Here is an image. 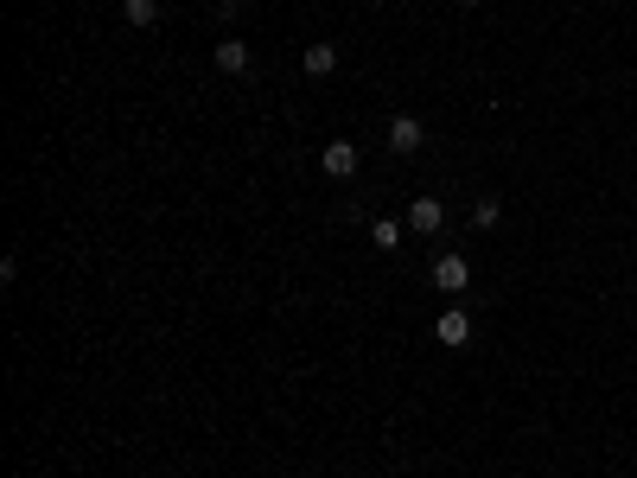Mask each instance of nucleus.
<instances>
[{
	"instance_id": "obj_1",
	"label": "nucleus",
	"mask_w": 637,
	"mask_h": 478,
	"mask_svg": "<svg viewBox=\"0 0 637 478\" xmlns=\"http://www.w3.org/2000/svg\"><path fill=\"white\" fill-rule=\"evenodd\" d=\"M434 287H440V294H466V287H472V262L453 255V249L434 255Z\"/></svg>"
},
{
	"instance_id": "obj_2",
	"label": "nucleus",
	"mask_w": 637,
	"mask_h": 478,
	"mask_svg": "<svg viewBox=\"0 0 637 478\" xmlns=\"http://www.w3.org/2000/svg\"><path fill=\"white\" fill-rule=\"evenodd\" d=\"M434 338L446 351H466L472 345V313H459V306H446V313L434 319Z\"/></svg>"
},
{
	"instance_id": "obj_3",
	"label": "nucleus",
	"mask_w": 637,
	"mask_h": 478,
	"mask_svg": "<svg viewBox=\"0 0 637 478\" xmlns=\"http://www.w3.org/2000/svg\"><path fill=\"white\" fill-rule=\"evenodd\" d=\"M319 166H325V173H332V179H351L357 166H364V153H357V141H325Z\"/></svg>"
},
{
	"instance_id": "obj_4",
	"label": "nucleus",
	"mask_w": 637,
	"mask_h": 478,
	"mask_svg": "<svg viewBox=\"0 0 637 478\" xmlns=\"http://www.w3.org/2000/svg\"><path fill=\"white\" fill-rule=\"evenodd\" d=\"M249 64H255L249 39H217V71L223 77H249Z\"/></svg>"
},
{
	"instance_id": "obj_5",
	"label": "nucleus",
	"mask_w": 637,
	"mask_h": 478,
	"mask_svg": "<svg viewBox=\"0 0 637 478\" xmlns=\"http://www.w3.org/2000/svg\"><path fill=\"white\" fill-rule=\"evenodd\" d=\"M408 230L440 236V230H446V204H440V198H415V204H408Z\"/></svg>"
},
{
	"instance_id": "obj_6",
	"label": "nucleus",
	"mask_w": 637,
	"mask_h": 478,
	"mask_svg": "<svg viewBox=\"0 0 637 478\" xmlns=\"http://www.w3.org/2000/svg\"><path fill=\"white\" fill-rule=\"evenodd\" d=\"M421 141H427V128L415 115H389V147L395 153H421Z\"/></svg>"
},
{
	"instance_id": "obj_7",
	"label": "nucleus",
	"mask_w": 637,
	"mask_h": 478,
	"mask_svg": "<svg viewBox=\"0 0 637 478\" xmlns=\"http://www.w3.org/2000/svg\"><path fill=\"white\" fill-rule=\"evenodd\" d=\"M332 71H338V45L332 39L306 45V77H332Z\"/></svg>"
},
{
	"instance_id": "obj_8",
	"label": "nucleus",
	"mask_w": 637,
	"mask_h": 478,
	"mask_svg": "<svg viewBox=\"0 0 637 478\" xmlns=\"http://www.w3.org/2000/svg\"><path fill=\"white\" fill-rule=\"evenodd\" d=\"M370 243L383 249V255H395V243H402V224H395V217H376V224H370Z\"/></svg>"
},
{
	"instance_id": "obj_9",
	"label": "nucleus",
	"mask_w": 637,
	"mask_h": 478,
	"mask_svg": "<svg viewBox=\"0 0 637 478\" xmlns=\"http://www.w3.org/2000/svg\"><path fill=\"white\" fill-rule=\"evenodd\" d=\"M122 13H128V26H141V32H147V26H160V0H128Z\"/></svg>"
},
{
	"instance_id": "obj_10",
	"label": "nucleus",
	"mask_w": 637,
	"mask_h": 478,
	"mask_svg": "<svg viewBox=\"0 0 637 478\" xmlns=\"http://www.w3.org/2000/svg\"><path fill=\"white\" fill-rule=\"evenodd\" d=\"M497 217H504V204H497V198H478V204H472V224H478V230H491Z\"/></svg>"
},
{
	"instance_id": "obj_11",
	"label": "nucleus",
	"mask_w": 637,
	"mask_h": 478,
	"mask_svg": "<svg viewBox=\"0 0 637 478\" xmlns=\"http://www.w3.org/2000/svg\"><path fill=\"white\" fill-rule=\"evenodd\" d=\"M466 7H485V0H466Z\"/></svg>"
},
{
	"instance_id": "obj_12",
	"label": "nucleus",
	"mask_w": 637,
	"mask_h": 478,
	"mask_svg": "<svg viewBox=\"0 0 637 478\" xmlns=\"http://www.w3.org/2000/svg\"><path fill=\"white\" fill-rule=\"evenodd\" d=\"M376 7H383V0H376Z\"/></svg>"
}]
</instances>
